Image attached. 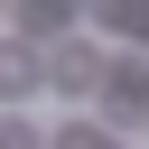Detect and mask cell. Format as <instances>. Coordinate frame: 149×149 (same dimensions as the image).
<instances>
[{"label": "cell", "instance_id": "6da1fadb", "mask_svg": "<svg viewBox=\"0 0 149 149\" xmlns=\"http://www.w3.org/2000/svg\"><path fill=\"white\" fill-rule=\"evenodd\" d=\"M47 84H56V93H93V84H102V56H93V47H56V56H47Z\"/></svg>", "mask_w": 149, "mask_h": 149}, {"label": "cell", "instance_id": "7a4b0ae2", "mask_svg": "<svg viewBox=\"0 0 149 149\" xmlns=\"http://www.w3.org/2000/svg\"><path fill=\"white\" fill-rule=\"evenodd\" d=\"M102 102H112V121H149V65H112Z\"/></svg>", "mask_w": 149, "mask_h": 149}, {"label": "cell", "instance_id": "3957f363", "mask_svg": "<svg viewBox=\"0 0 149 149\" xmlns=\"http://www.w3.org/2000/svg\"><path fill=\"white\" fill-rule=\"evenodd\" d=\"M37 84H47V65H37L19 37H0V102H28Z\"/></svg>", "mask_w": 149, "mask_h": 149}, {"label": "cell", "instance_id": "277c9868", "mask_svg": "<svg viewBox=\"0 0 149 149\" xmlns=\"http://www.w3.org/2000/svg\"><path fill=\"white\" fill-rule=\"evenodd\" d=\"M0 149H37V140H28V130H19V121H0Z\"/></svg>", "mask_w": 149, "mask_h": 149}]
</instances>
